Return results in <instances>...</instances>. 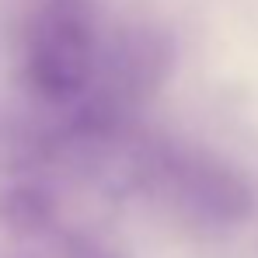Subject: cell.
<instances>
[{
	"mask_svg": "<svg viewBox=\"0 0 258 258\" xmlns=\"http://www.w3.org/2000/svg\"><path fill=\"white\" fill-rule=\"evenodd\" d=\"M94 0H49L28 42V81L49 101L77 98L94 74Z\"/></svg>",
	"mask_w": 258,
	"mask_h": 258,
	"instance_id": "obj_1",
	"label": "cell"
},
{
	"mask_svg": "<svg viewBox=\"0 0 258 258\" xmlns=\"http://www.w3.org/2000/svg\"><path fill=\"white\" fill-rule=\"evenodd\" d=\"M63 258H129L122 248H115L112 241L87 234V230H74L63 237Z\"/></svg>",
	"mask_w": 258,
	"mask_h": 258,
	"instance_id": "obj_4",
	"label": "cell"
},
{
	"mask_svg": "<svg viewBox=\"0 0 258 258\" xmlns=\"http://www.w3.org/2000/svg\"><path fill=\"white\" fill-rule=\"evenodd\" d=\"M52 199L42 188H11L7 196H0V220L11 234L21 237H35L52 227Z\"/></svg>",
	"mask_w": 258,
	"mask_h": 258,
	"instance_id": "obj_3",
	"label": "cell"
},
{
	"mask_svg": "<svg viewBox=\"0 0 258 258\" xmlns=\"http://www.w3.org/2000/svg\"><path fill=\"white\" fill-rule=\"evenodd\" d=\"M174 192L181 210L213 227H237L255 210V196L248 181L220 161H185L174 171Z\"/></svg>",
	"mask_w": 258,
	"mask_h": 258,
	"instance_id": "obj_2",
	"label": "cell"
}]
</instances>
